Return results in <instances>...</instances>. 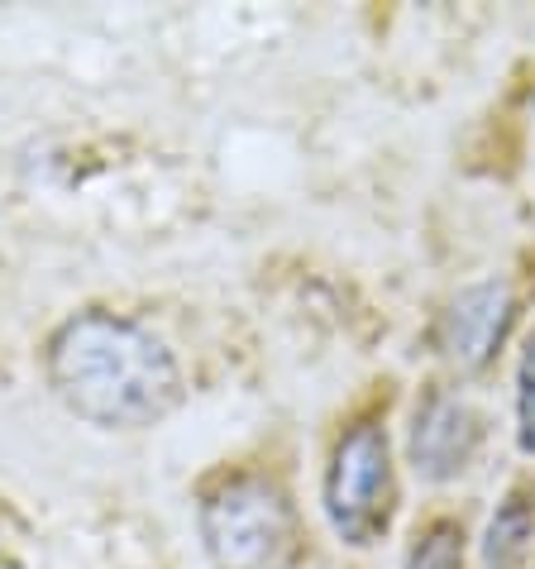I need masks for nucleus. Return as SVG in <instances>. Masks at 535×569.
<instances>
[{"label": "nucleus", "mask_w": 535, "mask_h": 569, "mask_svg": "<svg viewBox=\"0 0 535 569\" xmlns=\"http://www.w3.org/2000/svg\"><path fill=\"white\" fill-rule=\"evenodd\" d=\"M43 373L58 402L101 431H139L182 402V369L168 345L130 316L87 311L53 330Z\"/></svg>", "instance_id": "f257e3e1"}, {"label": "nucleus", "mask_w": 535, "mask_h": 569, "mask_svg": "<svg viewBox=\"0 0 535 569\" xmlns=\"http://www.w3.org/2000/svg\"><path fill=\"white\" fill-rule=\"evenodd\" d=\"M201 541L215 569H296L302 527L287 488L263 473H234L201 502Z\"/></svg>", "instance_id": "f03ea898"}, {"label": "nucleus", "mask_w": 535, "mask_h": 569, "mask_svg": "<svg viewBox=\"0 0 535 569\" xmlns=\"http://www.w3.org/2000/svg\"><path fill=\"white\" fill-rule=\"evenodd\" d=\"M392 455L383 426H354L325 473V512L350 546H373L392 517Z\"/></svg>", "instance_id": "7ed1b4c3"}, {"label": "nucleus", "mask_w": 535, "mask_h": 569, "mask_svg": "<svg viewBox=\"0 0 535 569\" xmlns=\"http://www.w3.org/2000/svg\"><path fill=\"white\" fill-rule=\"evenodd\" d=\"M478 446V417L464 398L450 392H431L426 407L416 412V431H412V460L426 479H454L468 455Z\"/></svg>", "instance_id": "20e7f679"}, {"label": "nucleus", "mask_w": 535, "mask_h": 569, "mask_svg": "<svg viewBox=\"0 0 535 569\" xmlns=\"http://www.w3.org/2000/svg\"><path fill=\"white\" fill-rule=\"evenodd\" d=\"M512 321V297L502 282H478V288L460 292L445 311V355L460 363V369H483L487 359H493L502 330Z\"/></svg>", "instance_id": "39448f33"}, {"label": "nucleus", "mask_w": 535, "mask_h": 569, "mask_svg": "<svg viewBox=\"0 0 535 569\" xmlns=\"http://www.w3.org/2000/svg\"><path fill=\"white\" fill-rule=\"evenodd\" d=\"M526 536H531V517L512 498V508H502L493 531H487V569H516V560L526 550Z\"/></svg>", "instance_id": "423d86ee"}, {"label": "nucleus", "mask_w": 535, "mask_h": 569, "mask_svg": "<svg viewBox=\"0 0 535 569\" xmlns=\"http://www.w3.org/2000/svg\"><path fill=\"white\" fill-rule=\"evenodd\" d=\"M516 417H522V450L535 455V330L522 355V373H516Z\"/></svg>", "instance_id": "0eeeda50"}, {"label": "nucleus", "mask_w": 535, "mask_h": 569, "mask_svg": "<svg viewBox=\"0 0 535 569\" xmlns=\"http://www.w3.org/2000/svg\"><path fill=\"white\" fill-rule=\"evenodd\" d=\"M412 569H460V531H454V527H435L426 541H421Z\"/></svg>", "instance_id": "6e6552de"}]
</instances>
